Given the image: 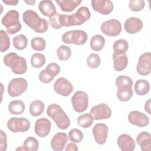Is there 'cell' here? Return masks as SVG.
I'll list each match as a JSON object with an SVG mask.
<instances>
[{"mask_svg":"<svg viewBox=\"0 0 151 151\" xmlns=\"http://www.w3.org/2000/svg\"><path fill=\"white\" fill-rule=\"evenodd\" d=\"M45 57L41 53H34L31 57V65L36 68H39L42 67L45 63Z\"/></svg>","mask_w":151,"mask_h":151,"instance_id":"34","label":"cell"},{"mask_svg":"<svg viewBox=\"0 0 151 151\" xmlns=\"http://www.w3.org/2000/svg\"><path fill=\"white\" fill-rule=\"evenodd\" d=\"M78 147L76 144L74 143H69L67 144L65 148V151H77Z\"/></svg>","mask_w":151,"mask_h":151,"instance_id":"45","label":"cell"},{"mask_svg":"<svg viewBox=\"0 0 151 151\" xmlns=\"http://www.w3.org/2000/svg\"><path fill=\"white\" fill-rule=\"evenodd\" d=\"M113 48L114 50V54H126L129 48V44L126 40L119 39L115 41L113 44Z\"/></svg>","mask_w":151,"mask_h":151,"instance_id":"30","label":"cell"},{"mask_svg":"<svg viewBox=\"0 0 151 151\" xmlns=\"http://www.w3.org/2000/svg\"><path fill=\"white\" fill-rule=\"evenodd\" d=\"M109 129L104 123L96 124L92 129V133L95 142L99 145H104L108 137Z\"/></svg>","mask_w":151,"mask_h":151,"instance_id":"14","label":"cell"},{"mask_svg":"<svg viewBox=\"0 0 151 151\" xmlns=\"http://www.w3.org/2000/svg\"><path fill=\"white\" fill-rule=\"evenodd\" d=\"M90 114L96 120L107 119L111 116V110L106 104L100 103L93 106L90 110Z\"/></svg>","mask_w":151,"mask_h":151,"instance_id":"11","label":"cell"},{"mask_svg":"<svg viewBox=\"0 0 151 151\" xmlns=\"http://www.w3.org/2000/svg\"><path fill=\"white\" fill-rule=\"evenodd\" d=\"M105 45V38L100 34H97L92 37L90 42V46L92 50L94 51H101Z\"/></svg>","mask_w":151,"mask_h":151,"instance_id":"28","label":"cell"},{"mask_svg":"<svg viewBox=\"0 0 151 151\" xmlns=\"http://www.w3.org/2000/svg\"><path fill=\"white\" fill-rule=\"evenodd\" d=\"M151 54L149 52L142 54L139 58L136 66V70L139 74L141 76H147L151 71Z\"/></svg>","mask_w":151,"mask_h":151,"instance_id":"13","label":"cell"},{"mask_svg":"<svg viewBox=\"0 0 151 151\" xmlns=\"http://www.w3.org/2000/svg\"><path fill=\"white\" fill-rule=\"evenodd\" d=\"M117 145L123 151H133L136 146L134 139L127 134H122L118 137Z\"/></svg>","mask_w":151,"mask_h":151,"instance_id":"20","label":"cell"},{"mask_svg":"<svg viewBox=\"0 0 151 151\" xmlns=\"http://www.w3.org/2000/svg\"><path fill=\"white\" fill-rule=\"evenodd\" d=\"M128 120L130 124L140 127H146L149 123V117L144 113L136 110L130 112Z\"/></svg>","mask_w":151,"mask_h":151,"instance_id":"17","label":"cell"},{"mask_svg":"<svg viewBox=\"0 0 151 151\" xmlns=\"http://www.w3.org/2000/svg\"><path fill=\"white\" fill-rule=\"evenodd\" d=\"M57 54L60 60L65 61L70 58L71 55V50L70 48L67 45H61L57 49Z\"/></svg>","mask_w":151,"mask_h":151,"instance_id":"36","label":"cell"},{"mask_svg":"<svg viewBox=\"0 0 151 151\" xmlns=\"http://www.w3.org/2000/svg\"><path fill=\"white\" fill-rule=\"evenodd\" d=\"M150 99H149L145 104V110L149 114H151L150 111Z\"/></svg>","mask_w":151,"mask_h":151,"instance_id":"46","label":"cell"},{"mask_svg":"<svg viewBox=\"0 0 151 151\" xmlns=\"http://www.w3.org/2000/svg\"><path fill=\"white\" fill-rule=\"evenodd\" d=\"M87 65L91 68H97L99 67L101 60L99 55L96 53L90 54L87 58Z\"/></svg>","mask_w":151,"mask_h":151,"instance_id":"38","label":"cell"},{"mask_svg":"<svg viewBox=\"0 0 151 151\" xmlns=\"http://www.w3.org/2000/svg\"><path fill=\"white\" fill-rule=\"evenodd\" d=\"M31 48L34 50L41 51L45 48L46 42L43 38L40 37H36L31 40Z\"/></svg>","mask_w":151,"mask_h":151,"instance_id":"37","label":"cell"},{"mask_svg":"<svg viewBox=\"0 0 151 151\" xmlns=\"http://www.w3.org/2000/svg\"><path fill=\"white\" fill-rule=\"evenodd\" d=\"M60 15V14L57 12L52 16L49 17V23L51 27L54 29H58L63 27L62 25L61 24Z\"/></svg>","mask_w":151,"mask_h":151,"instance_id":"42","label":"cell"},{"mask_svg":"<svg viewBox=\"0 0 151 151\" xmlns=\"http://www.w3.org/2000/svg\"><path fill=\"white\" fill-rule=\"evenodd\" d=\"M38 9L44 16L48 17L57 13L56 8L53 2L50 0L41 1L38 5Z\"/></svg>","mask_w":151,"mask_h":151,"instance_id":"22","label":"cell"},{"mask_svg":"<svg viewBox=\"0 0 151 151\" xmlns=\"http://www.w3.org/2000/svg\"><path fill=\"white\" fill-rule=\"evenodd\" d=\"M10 47V39L6 33L3 29L0 31V51L4 52L8 50Z\"/></svg>","mask_w":151,"mask_h":151,"instance_id":"35","label":"cell"},{"mask_svg":"<svg viewBox=\"0 0 151 151\" xmlns=\"http://www.w3.org/2000/svg\"><path fill=\"white\" fill-rule=\"evenodd\" d=\"M136 142L143 151H150L151 146V136L147 132L139 133L136 137Z\"/></svg>","mask_w":151,"mask_h":151,"instance_id":"21","label":"cell"},{"mask_svg":"<svg viewBox=\"0 0 151 151\" xmlns=\"http://www.w3.org/2000/svg\"><path fill=\"white\" fill-rule=\"evenodd\" d=\"M28 83L22 77L12 78L8 85L7 91L11 97H18L24 93L27 89Z\"/></svg>","mask_w":151,"mask_h":151,"instance_id":"7","label":"cell"},{"mask_svg":"<svg viewBox=\"0 0 151 151\" xmlns=\"http://www.w3.org/2000/svg\"><path fill=\"white\" fill-rule=\"evenodd\" d=\"M113 66L117 71H121L125 69L128 64V58L126 54H113Z\"/></svg>","mask_w":151,"mask_h":151,"instance_id":"23","label":"cell"},{"mask_svg":"<svg viewBox=\"0 0 151 151\" xmlns=\"http://www.w3.org/2000/svg\"><path fill=\"white\" fill-rule=\"evenodd\" d=\"M101 31L105 35L110 37H116L122 31L120 22L116 19H112L104 22L100 27Z\"/></svg>","mask_w":151,"mask_h":151,"instance_id":"10","label":"cell"},{"mask_svg":"<svg viewBox=\"0 0 151 151\" xmlns=\"http://www.w3.org/2000/svg\"><path fill=\"white\" fill-rule=\"evenodd\" d=\"M39 80L41 82H42V83L44 84H47V83H50V82L52 81V80L54 79L50 77H49L45 72L44 70H42L39 74V76H38Z\"/></svg>","mask_w":151,"mask_h":151,"instance_id":"44","label":"cell"},{"mask_svg":"<svg viewBox=\"0 0 151 151\" xmlns=\"http://www.w3.org/2000/svg\"><path fill=\"white\" fill-rule=\"evenodd\" d=\"M19 18V12L15 9L9 10L2 17L1 22L5 27L8 34L12 35L18 32L21 29L22 25Z\"/></svg>","mask_w":151,"mask_h":151,"instance_id":"5","label":"cell"},{"mask_svg":"<svg viewBox=\"0 0 151 151\" xmlns=\"http://www.w3.org/2000/svg\"><path fill=\"white\" fill-rule=\"evenodd\" d=\"M4 63L10 67L12 71L16 74H23L27 70V61L25 58L18 55L17 53L11 52L6 54L4 57Z\"/></svg>","mask_w":151,"mask_h":151,"instance_id":"4","label":"cell"},{"mask_svg":"<svg viewBox=\"0 0 151 151\" xmlns=\"http://www.w3.org/2000/svg\"><path fill=\"white\" fill-rule=\"evenodd\" d=\"M0 150L1 151H5L7 149V136L5 133L2 130L0 131Z\"/></svg>","mask_w":151,"mask_h":151,"instance_id":"43","label":"cell"},{"mask_svg":"<svg viewBox=\"0 0 151 151\" xmlns=\"http://www.w3.org/2000/svg\"><path fill=\"white\" fill-rule=\"evenodd\" d=\"M22 19L27 25L37 33L45 32L48 29V22L45 19L40 18L33 10L25 11L22 14Z\"/></svg>","mask_w":151,"mask_h":151,"instance_id":"2","label":"cell"},{"mask_svg":"<svg viewBox=\"0 0 151 151\" xmlns=\"http://www.w3.org/2000/svg\"><path fill=\"white\" fill-rule=\"evenodd\" d=\"M12 42L14 47L18 50H22L27 46L28 40L25 35L19 34L12 39Z\"/></svg>","mask_w":151,"mask_h":151,"instance_id":"33","label":"cell"},{"mask_svg":"<svg viewBox=\"0 0 151 151\" xmlns=\"http://www.w3.org/2000/svg\"><path fill=\"white\" fill-rule=\"evenodd\" d=\"M47 114L54 121L57 126L60 129H67L70 124L68 116L57 104L53 103L49 105L47 109Z\"/></svg>","mask_w":151,"mask_h":151,"instance_id":"3","label":"cell"},{"mask_svg":"<svg viewBox=\"0 0 151 151\" xmlns=\"http://www.w3.org/2000/svg\"><path fill=\"white\" fill-rule=\"evenodd\" d=\"M87 34L83 30L76 29L65 32L61 37L62 41L65 44H73L77 45L84 44L87 40Z\"/></svg>","mask_w":151,"mask_h":151,"instance_id":"6","label":"cell"},{"mask_svg":"<svg viewBox=\"0 0 151 151\" xmlns=\"http://www.w3.org/2000/svg\"><path fill=\"white\" fill-rule=\"evenodd\" d=\"M93 9L103 15H108L113 10V4L110 0H92Z\"/></svg>","mask_w":151,"mask_h":151,"instance_id":"16","label":"cell"},{"mask_svg":"<svg viewBox=\"0 0 151 151\" xmlns=\"http://www.w3.org/2000/svg\"><path fill=\"white\" fill-rule=\"evenodd\" d=\"M133 90H117V97L118 99L121 101H129L133 96Z\"/></svg>","mask_w":151,"mask_h":151,"instance_id":"40","label":"cell"},{"mask_svg":"<svg viewBox=\"0 0 151 151\" xmlns=\"http://www.w3.org/2000/svg\"><path fill=\"white\" fill-rule=\"evenodd\" d=\"M145 6V2L143 0H131L129 3L130 9L134 12H138L142 10Z\"/></svg>","mask_w":151,"mask_h":151,"instance_id":"41","label":"cell"},{"mask_svg":"<svg viewBox=\"0 0 151 151\" xmlns=\"http://www.w3.org/2000/svg\"><path fill=\"white\" fill-rule=\"evenodd\" d=\"M51 127V122L48 119L42 117L36 120L34 126V131L38 137H45L50 133Z\"/></svg>","mask_w":151,"mask_h":151,"instance_id":"15","label":"cell"},{"mask_svg":"<svg viewBox=\"0 0 151 151\" xmlns=\"http://www.w3.org/2000/svg\"><path fill=\"white\" fill-rule=\"evenodd\" d=\"M116 85L117 90H125L132 89L133 80L130 77L119 76L116 79Z\"/></svg>","mask_w":151,"mask_h":151,"instance_id":"25","label":"cell"},{"mask_svg":"<svg viewBox=\"0 0 151 151\" xmlns=\"http://www.w3.org/2000/svg\"><path fill=\"white\" fill-rule=\"evenodd\" d=\"M45 107L44 103L39 100L33 101L29 106V113L34 117L40 116L44 111Z\"/></svg>","mask_w":151,"mask_h":151,"instance_id":"29","label":"cell"},{"mask_svg":"<svg viewBox=\"0 0 151 151\" xmlns=\"http://www.w3.org/2000/svg\"><path fill=\"white\" fill-rule=\"evenodd\" d=\"M8 111L12 114H21L24 112L25 106L24 103L20 100L11 101L8 106Z\"/></svg>","mask_w":151,"mask_h":151,"instance_id":"26","label":"cell"},{"mask_svg":"<svg viewBox=\"0 0 151 151\" xmlns=\"http://www.w3.org/2000/svg\"><path fill=\"white\" fill-rule=\"evenodd\" d=\"M25 2L27 3V4L28 5H34V4L35 3V1H25Z\"/></svg>","mask_w":151,"mask_h":151,"instance_id":"48","label":"cell"},{"mask_svg":"<svg viewBox=\"0 0 151 151\" xmlns=\"http://www.w3.org/2000/svg\"><path fill=\"white\" fill-rule=\"evenodd\" d=\"M71 100L73 109L76 112L83 113L87 110L88 106V96L85 91L82 90L76 91Z\"/></svg>","mask_w":151,"mask_h":151,"instance_id":"8","label":"cell"},{"mask_svg":"<svg viewBox=\"0 0 151 151\" xmlns=\"http://www.w3.org/2000/svg\"><path fill=\"white\" fill-rule=\"evenodd\" d=\"M2 1L7 5H16L18 3V0H2Z\"/></svg>","mask_w":151,"mask_h":151,"instance_id":"47","label":"cell"},{"mask_svg":"<svg viewBox=\"0 0 151 151\" xmlns=\"http://www.w3.org/2000/svg\"><path fill=\"white\" fill-rule=\"evenodd\" d=\"M30 126L29 121L24 117H11L7 122L8 128L14 133L25 132Z\"/></svg>","mask_w":151,"mask_h":151,"instance_id":"9","label":"cell"},{"mask_svg":"<svg viewBox=\"0 0 151 151\" xmlns=\"http://www.w3.org/2000/svg\"><path fill=\"white\" fill-rule=\"evenodd\" d=\"M68 142V136L65 133L58 132L51 140V147L55 151H61L64 149Z\"/></svg>","mask_w":151,"mask_h":151,"instance_id":"19","label":"cell"},{"mask_svg":"<svg viewBox=\"0 0 151 151\" xmlns=\"http://www.w3.org/2000/svg\"><path fill=\"white\" fill-rule=\"evenodd\" d=\"M94 119L90 113H85L79 116L77 118L78 124L83 128H88L93 123Z\"/></svg>","mask_w":151,"mask_h":151,"instance_id":"32","label":"cell"},{"mask_svg":"<svg viewBox=\"0 0 151 151\" xmlns=\"http://www.w3.org/2000/svg\"><path fill=\"white\" fill-rule=\"evenodd\" d=\"M54 90L58 94L66 97L70 96L73 92V86L67 79L64 77H60L55 81Z\"/></svg>","mask_w":151,"mask_h":151,"instance_id":"12","label":"cell"},{"mask_svg":"<svg viewBox=\"0 0 151 151\" xmlns=\"http://www.w3.org/2000/svg\"><path fill=\"white\" fill-rule=\"evenodd\" d=\"M56 3L64 12H70L74 10L80 4L81 0H56Z\"/></svg>","mask_w":151,"mask_h":151,"instance_id":"24","label":"cell"},{"mask_svg":"<svg viewBox=\"0 0 151 151\" xmlns=\"http://www.w3.org/2000/svg\"><path fill=\"white\" fill-rule=\"evenodd\" d=\"M134 88L137 94L139 96H145L150 90V84L146 80L139 79L136 81Z\"/></svg>","mask_w":151,"mask_h":151,"instance_id":"27","label":"cell"},{"mask_svg":"<svg viewBox=\"0 0 151 151\" xmlns=\"http://www.w3.org/2000/svg\"><path fill=\"white\" fill-rule=\"evenodd\" d=\"M91 17L89 9L87 6H81L76 13L71 15L60 14V19L63 27L80 25L88 21Z\"/></svg>","mask_w":151,"mask_h":151,"instance_id":"1","label":"cell"},{"mask_svg":"<svg viewBox=\"0 0 151 151\" xmlns=\"http://www.w3.org/2000/svg\"><path fill=\"white\" fill-rule=\"evenodd\" d=\"M84 136L82 132L77 129H73L68 132V138L71 142L79 143L83 139Z\"/></svg>","mask_w":151,"mask_h":151,"instance_id":"39","label":"cell"},{"mask_svg":"<svg viewBox=\"0 0 151 151\" xmlns=\"http://www.w3.org/2000/svg\"><path fill=\"white\" fill-rule=\"evenodd\" d=\"M143 22L140 19L136 17H130L126 20L124 27L127 33L133 34L139 32L143 28Z\"/></svg>","mask_w":151,"mask_h":151,"instance_id":"18","label":"cell"},{"mask_svg":"<svg viewBox=\"0 0 151 151\" xmlns=\"http://www.w3.org/2000/svg\"><path fill=\"white\" fill-rule=\"evenodd\" d=\"M22 147L24 150L36 151L39 148V142L35 137L29 136L24 140Z\"/></svg>","mask_w":151,"mask_h":151,"instance_id":"31","label":"cell"}]
</instances>
